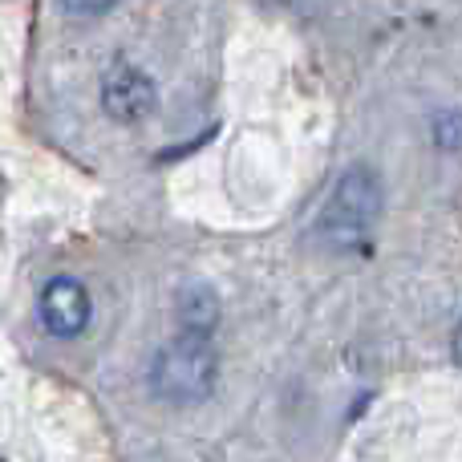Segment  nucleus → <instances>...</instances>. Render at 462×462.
<instances>
[{
	"instance_id": "f03ea898",
	"label": "nucleus",
	"mask_w": 462,
	"mask_h": 462,
	"mask_svg": "<svg viewBox=\"0 0 462 462\" xmlns=\"http://www.w3.org/2000/svg\"><path fill=\"white\" fill-rule=\"evenodd\" d=\"M211 382H216V349L208 345V337H175L171 345H162L151 365L154 393L171 406L203 402L211 393Z\"/></svg>"
},
{
	"instance_id": "423d86ee",
	"label": "nucleus",
	"mask_w": 462,
	"mask_h": 462,
	"mask_svg": "<svg viewBox=\"0 0 462 462\" xmlns=\"http://www.w3.org/2000/svg\"><path fill=\"white\" fill-rule=\"evenodd\" d=\"M434 143H439V151H447V154L458 151V114L455 110H442L439 118H434Z\"/></svg>"
},
{
	"instance_id": "f257e3e1",
	"label": "nucleus",
	"mask_w": 462,
	"mask_h": 462,
	"mask_svg": "<svg viewBox=\"0 0 462 462\" xmlns=\"http://www.w3.org/2000/svg\"><path fill=\"white\" fill-rule=\"evenodd\" d=\"M377 211H382V191H377L374 171L365 167L345 171L317 219V239L325 247H333V252H353L369 236Z\"/></svg>"
},
{
	"instance_id": "20e7f679",
	"label": "nucleus",
	"mask_w": 462,
	"mask_h": 462,
	"mask_svg": "<svg viewBox=\"0 0 462 462\" xmlns=\"http://www.w3.org/2000/svg\"><path fill=\"white\" fill-rule=\"evenodd\" d=\"M41 325L53 337H78L89 325V292L73 276H57L41 292Z\"/></svg>"
},
{
	"instance_id": "7ed1b4c3",
	"label": "nucleus",
	"mask_w": 462,
	"mask_h": 462,
	"mask_svg": "<svg viewBox=\"0 0 462 462\" xmlns=\"http://www.w3.org/2000/svg\"><path fill=\"white\" fill-rule=\"evenodd\" d=\"M102 110L122 126H134L159 110V89L134 65H114L102 78Z\"/></svg>"
},
{
	"instance_id": "39448f33",
	"label": "nucleus",
	"mask_w": 462,
	"mask_h": 462,
	"mask_svg": "<svg viewBox=\"0 0 462 462\" xmlns=\"http://www.w3.org/2000/svg\"><path fill=\"white\" fill-rule=\"evenodd\" d=\"M175 309L187 337H208L219 325V292L208 280H187L175 296Z\"/></svg>"
},
{
	"instance_id": "0eeeda50",
	"label": "nucleus",
	"mask_w": 462,
	"mask_h": 462,
	"mask_svg": "<svg viewBox=\"0 0 462 462\" xmlns=\"http://www.w3.org/2000/svg\"><path fill=\"white\" fill-rule=\"evenodd\" d=\"M69 13H78V16H97V13H106V8L114 5V0H61Z\"/></svg>"
}]
</instances>
